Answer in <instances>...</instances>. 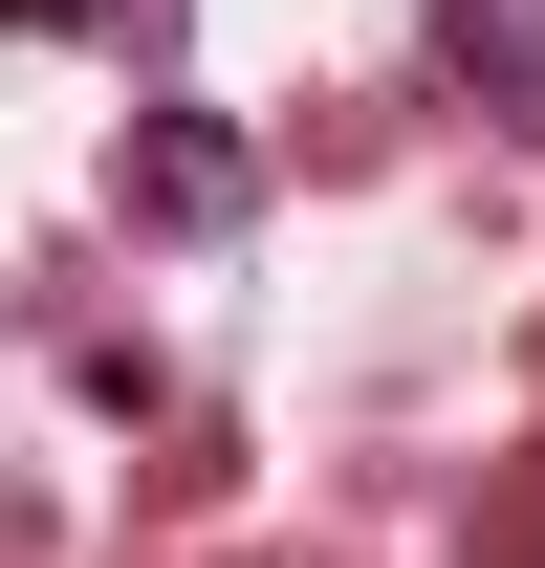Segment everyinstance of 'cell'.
<instances>
[{
  "instance_id": "6da1fadb",
  "label": "cell",
  "mask_w": 545,
  "mask_h": 568,
  "mask_svg": "<svg viewBox=\"0 0 545 568\" xmlns=\"http://www.w3.org/2000/svg\"><path fill=\"white\" fill-rule=\"evenodd\" d=\"M132 197H153V219H240V153H218V132H153Z\"/></svg>"
}]
</instances>
